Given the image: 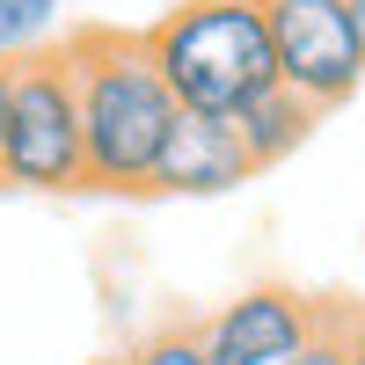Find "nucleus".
<instances>
[{
  "mask_svg": "<svg viewBox=\"0 0 365 365\" xmlns=\"http://www.w3.org/2000/svg\"><path fill=\"white\" fill-rule=\"evenodd\" d=\"M66 73H73V103H81L88 190L146 197V175H154L161 139L175 125V96L146 58V37L139 29H73Z\"/></svg>",
  "mask_w": 365,
  "mask_h": 365,
  "instance_id": "1",
  "label": "nucleus"
},
{
  "mask_svg": "<svg viewBox=\"0 0 365 365\" xmlns=\"http://www.w3.org/2000/svg\"><path fill=\"white\" fill-rule=\"evenodd\" d=\"M146 37V58L168 81L175 110H205V117H234L249 110L263 88H278L270 66V29L256 0H182L168 8Z\"/></svg>",
  "mask_w": 365,
  "mask_h": 365,
  "instance_id": "2",
  "label": "nucleus"
},
{
  "mask_svg": "<svg viewBox=\"0 0 365 365\" xmlns=\"http://www.w3.org/2000/svg\"><path fill=\"white\" fill-rule=\"evenodd\" d=\"M0 182H15V190H88L81 103H73L66 51H29V58H15V81H8V139H0Z\"/></svg>",
  "mask_w": 365,
  "mask_h": 365,
  "instance_id": "3",
  "label": "nucleus"
},
{
  "mask_svg": "<svg viewBox=\"0 0 365 365\" xmlns=\"http://www.w3.org/2000/svg\"><path fill=\"white\" fill-rule=\"evenodd\" d=\"M270 29L278 88H292L307 110H344L365 88V51L344 0H256Z\"/></svg>",
  "mask_w": 365,
  "mask_h": 365,
  "instance_id": "4",
  "label": "nucleus"
},
{
  "mask_svg": "<svg viewBox=\"0 0 365 365\" xmlns=\"http://www.w3.org/2000/svg\"><path fill=\"white\" fill-rule=\"evenodd\" d=\"M322 314H329L322 299L292 292V285H249L197 329V344L212 365H278L322 329Z\"/></svg>",
  "mask_w": 365,
  "mask_h": 365,
  "instance_id": "5",
  "label": "nucleus"
},
{
  "mask_svg": "<svg viewBox=\"0 0 365 365\" xmlns=\"http://www.w3.org/2000/svg\"><path fill=\"white\" fill-rule=\"evenodd\" d=\"M256 168L241 154L234 117H205V110H175V125L161 139V161L146 175V197H227L241 190Z\"/></svg>",
  "mask_w": 365,
  "mask_h": 365,
  "instance_id": "6",
  "label": "nucleus"
},
{
  "mask_svg": "<svg viewBox=\"0 0 365 365\" xmlns=\"http://www.w3.org/2000/svg\"><path fill=\"white\" fill-rule=\"evenodd\" d=\"M314 117H322V110H307L292 88H263L249 110H234V132H241L249 168H278V161H292L299 146L314 139Z\"/></svg>",
  "mask_w": 365,
  "mask_h": 365,
  "instance_id": "7",
  "label": "nucleus"
},
{
  "mask_svg": "<svg viewBox=\"0 0 365 365\" xmlns=\"http://www.w3.org/2000/svg\"><path fill=\"white\" fill-rule=\"evenodd\" d=\"M58 8H66V0H0V66L44 51L51 29H58Z\"/></svg>",
  "mask_w": 365,
  "mask_h": 365,
  "instance_id": "8",
  "label": "nucleus"
},
{
  "mask_svg": "<svg viewBox=\"0 0 365 365\" xmlns=\"http://www.w3.org/2000/svg\"><path fill=\"white\" fill-rule=\"evenodd\" d=\"M117 365H212V358H205V344H197V329H161V336L132 344Z\"/></svg>",
  "mask_w": 365,
  "mask_h": 365,
  "instance_id": "9",
  "label": "nucleus"
},
{
  "mask_svg": "<svg viewBox=\"0 0 365 365\" xmlns=\"http://www.w3.org/2000/svg\"><path fill=\"white\" fill-rule=\"evenodd\" d=\"M278 365H351V329H344V314L329 307V314H322V329H314V336L299 344L292 358H278Z\"/></svg>",
  "mask_w": 365,
  "mask_h": 365,
  "instance_id": "10",
  "label": "nucleus"
},
{
  "mask_svg": "<svg viewBox=\"0 0 365 365\" xmlns=\"http://www.w3.org/2000/svg\"><path fill=\"white\" fill-rule=\"evenodd\" d=\"M344 329H351V365H365V322H351V314H344Z\"/></svg>",
  "mask_w": 365,
  "mask_h": 365,
  "instance_id": "11",
  "label": "nucleus"
},
{
  "mask_svg": "<svg viewBox=\"0 0 365 365\" xmlns=\"http://www.w3.org/2000/svg\"><path fill=\"white\" fill-rule=\"evenodd\" d=\"M8 81H15V66H0V139H8Z\"/></svg>",
  "mask_w": 365,
  "mask_h": 365,
  "instance_id": "12",
  "label": "nucleus"
},
{
  "mask_svg": "<svg viewBox=\"0 0 365 365\" xmlns=\"http://www.w3.org/2000/svg\"><path fill=\"white\" fill-rule=\"evenodd\" d=\"M351 8V29H358V51H365V0H344Z\"/></svg>",
  "mask_w": 365,
  "mask_h": 365,
  "instance_id": "13",
  "label": "nucleus"
}]
</instances>
